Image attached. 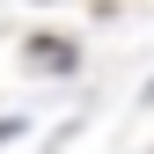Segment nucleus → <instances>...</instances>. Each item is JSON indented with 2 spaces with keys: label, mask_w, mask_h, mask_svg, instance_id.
I'll use <instances>...</instances> for the list:
<instances>
[{
  "label": "nucleus",
  "mask_w": 154,
  "mask_h": 154,
  "mask_svg": "<svg viewBox=\"0 0 154 154\" xmlns=\"http://www.w3.org/2000/svg\"><path fill=\"white\" fill-rule=\"evenodd\" d=\"M22 59H29V73H81V44L73 37H29Z\"/></svg>",
  "instance_id": "obj_1"
}]
</instances>
